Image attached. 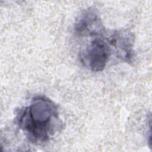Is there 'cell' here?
<instances>
[{
	"label": "cell",
	"instance_id": "6da1fadb",
	"mask_svg": "<svg viewBox=\"0 0 152 152\" xmlns=\"http://www.w3.org/2000/svg\"><path fill=\"white\" fill-rule=\"evenodd\" d=\"M16 120L27 138L37 145L48 142L62 127L56 105L42 96L34 97L20 109Z\"/></svg>",
	"mask_w": 152,
	"mask_h": 152
},
{
	"label": "cell",
	"instance_id": "277c9868",
	"mask_svg": "<svg viewBox=\"0 0 152 152\" xmlns=\"http://www.w3.org/2000/svg\"><path fill=\"white\" fill-rule=\"evenodd\" d=\"M109 43L112 53L117 58L124 62H131L133 56L134 37L132 32L128 30H113L109 36Z\"/></svg>",
	"mask_w": 152,
	"mask_h": 152
},
{
	"label": "cell",
	"instance_id": "7a4b0ae2",
	"mask_svg": "<svg viewBox=\"0 0 152 152\" xmlns=\"http://www.w3.org/2000/svg\"><path fill=\"white\" fill-rule=\"evenodd\" d=\"M85 39L87 42L78 52L80 62L89 70L96 72L102 71L112 54L106 31Z\"/></svg>",
	"mask_w": 152,
	"mask_h": 152
},
{
	"label": "cell",
	"instance_id": "3957f363",
	"mask_svg": "<svg viewBox=\"0 0 152 152\" xmlns=\"http://www.w3.org/2000/svg\"><path fill=\"white\" fill-rule=\"evenodd\" d=\"M77 37L83 39L95 36L106 30L99 14L92 8L85 10L79 15L74 24Z\"/></svg>",
	"mask_w": 152,
	"mask_h": 152
}]
</instances>
